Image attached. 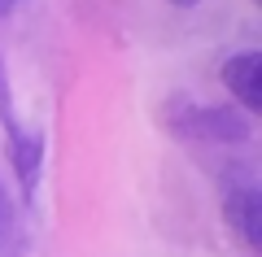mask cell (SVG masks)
Returning <instances> with one entry per match:
<instances>
[{"mask_svg": "<svg viewBox=\"0 0 262 257\" xmlns=\"http://www.w3.org/2000/svg\"><path fill=\"white\" fill-rule=\"evenodd\" d=\"M166 127L179 139L192 144H245L253 139V122L249 113L227 109V105H170L166 109Z\"/></svg>", "mask_w": 262, "mask_h": 257, "instance_id": "obj_1", "label": "cell"}, {"mask_svg": "<svg viewBox=\"0 0 262 257\" xmlns=\"http://www.w3.org/2000/svg\"><path fill=\"white\" fill-rule=\"evenodd\" d=\"M0 113H5V127H9V157H13V170L22 179V192L35 188V175H39V161H44V135L35 131H22L13 122V113L5 109V83H0Z\"/></svg>", "mask_w": 262, "mask_h": 257, "instance_id": "obj_2", "label": "cell"}, {"mask_svg": "<svg viewBox=\"0 0 262 257\" xmlns=\"http://www.w3.org/2000/svg\"><path fill=\"white\" fill-rule=\"evenodd\" d=\"M223 83H227V92L241 101V113H258L262 109V57L258 53H236L227 57L223 65Z\"/></svg>", "mask_w": 262, "mask_h": 257, "instance_id": "obj_3", "label": "cell"}, {"mask_svg": "<svg viewBox=\"0 0 262 257\" xmlns=\"http://www.w3.org/2000/svg\"><path fill=\"white\" fill-rule=\"evenodd\" d=\"M223 214H227V222L236 227L241 244L249 248V253H258V218H262L258 188H253V183H232L223 192Z\"/></svg>", "mask_w": 262, "mask_h": 257, "instance_id": "obj_4", "label": "cell"}, {"mask_svg": "<svg viewBox=\"0 0 262 257\" xmlns=\"http://www.w3.org/2000/svg\"><path fill=\"white\" fill-rule=\"evenodd\" d=\"M0 257H22V227H18V214H13L5 188H0Z\"/></svg>", "mask_w": 262, "mask_h": 257, "instance_id": "obj_5", "label": "cell"}, {"mask_svg": "<svg viewBox=\"0 0 262 257\" xmlns=\"http://www.w3.org/2000/svg\"><path fill=\"white\" fill-rule=\"evenodd\" d=\"M175 9H192V5H201V0H170Z\"/></svg>", "mask_w": 262, "mask_h": 257, "instance_id": "obj_6", "label": "cell"}, {"mask_svg": "<svg viewBox=\"0 0 262 257\" xmlns=\"http://www.w3.org/2000/svg\"><path fill=\"white\" fill-rule=\"evenodd\" d=\"M13 5H18V0H0V18H5V13H13Z\"/></svg>", "mask_w": 262, "mask_h": 257, "instance_id": "obj_7", "label": "cell"}, {"mask_svg": "<svg viewBox=\"0 0 262 257\" xmlns=\"http://www.w3.org/2000/svg\"><path fill=\"white\" fill-rule=\"evenodd\" d=\"M253 5H258V0H253Z\"/></svg>", "mask_w": 262, "mask_h": 257, "instance_id": "obj_8", "label": "cell"}]
</instances>
